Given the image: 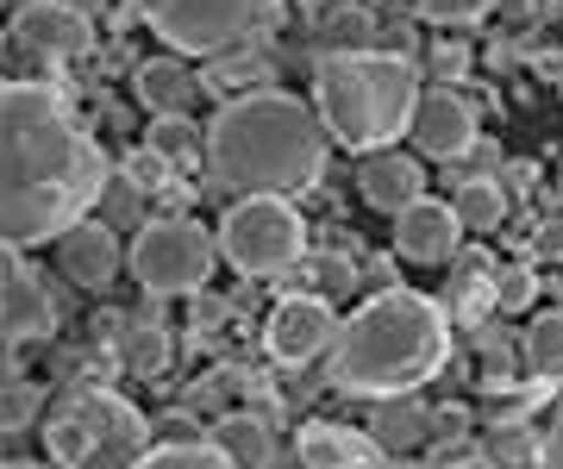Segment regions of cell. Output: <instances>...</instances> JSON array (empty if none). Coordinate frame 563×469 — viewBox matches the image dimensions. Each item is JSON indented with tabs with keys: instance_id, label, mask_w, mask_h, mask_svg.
<instances>
[{
	"instance_id": "6da1fadb",
	"label": "cell",
	"mask_w": 563,
	"mask_h": 469,
	"mask_svg": "<svg viewBox=\"0 0 563 469\" xmlns=\"http://www.w3.org/2000/svg\"><path fill=\"white\" fill-rule=\"evenodd\" d=\"M7 250L57 245L107 194L101 144L88 138L57 88L7 82Z\"/></svg>"
},
{
	"instance_id": "7a4b0ae2",
	"label": "cell",
	"mask_w": 563,
	"mask_h": 469,
	"mask_svg": "<svg viewBox=\"0 0 563 469\" xmlns=\"http://www.w3.org/2000/svg\"><path fill=\"white\" fill-rule=\"evenodd\" d=\"M325 150H332V132L320 107L282 88L225 101L220 120L207 125V169H213V188L232 201H257V194L288 201L295 188H313L325 176Z\"/></svg>"
},
{
	"instance_id": "3957f363",
	"label": "cell",
	"mask_w": 563,
	"mask_h": 469,
	"mask_svg": "<svg viewBox=\"0 0 563 469\" xmlns=\"http://www.w3.org/2000/svg\"><path fill=\"white\" fill-rule=\"evenodd\" d=\"M451 364V320L432 294L413 288H383L339 326L332 345V388L339 394H363V401H395L426 388Z\"/></svg>"
},
{
	"instance_id": "277c9868",
	"label": "cell",
	"mask_w": 563,
	"mask_h": 469,
	"mask_svg": "<svg viewBox=\"0 0 563 469\" xmlns=\"http://www.w3.org/2000/svg\"><path fill=\"white\" fill-rule=\"evenodd\" d=\"M313 107L325 132L363 157L395 150L420 113V69L395 51H320L313 63Z\"/></svg>"
},
{
	"instance_id": "5b68a950",
	"label": "cell",
	"mask_w": 563,
	"mask_h": 469,
	"mask_svg": "<svg viewBox=\"0 0 563 469\" xmlns=\"http://www.w3.org/2000/svg\"><path fill=\"white\" fill-rule=\"evenodd\" d=\"M44 450L57 469H139L151 457V420L113 388H69L44 413Z\"/></svg>"
},
{
	"instance_id": "8992f818",
	"label": "cell",
	"mask_w": 563,
	"mask_h": 469,
	"mask_svg": "<svg viewBox=\"0 0 563 469\" xmlns=\"http://www.w3.org/2000/svg\"><path fill=\"white\" fill-rule=\"evenodd\" d=\"M139 13L176 57H225L282 20V0H139Z\"/></svg>"
},
{
	"instance_id": "52a82bcc",
	"label": "cell",
	"mask_w": 563,
	"mask_h": 469,
	"mask_svg": "<svg viewBox=\"0 0 563 469\" xmlns=\"http://www.w3.org/2000/svg\"><path fill=\"white\" fill-rule=\"evenodd\" d=\"M220 257H225L220 238H207V225L181 220V213H169V220H144L139 238H132V250H125V264H132V276L144 282L151 301H169V294H195V288H207V276H213Z\"/></svg>"
},
{
	"instance_id": "ba28073f",
	"label": "cell",
	"mask_w": 563,
	"mask_h": 469,
	"mask_svg": "<svg viewBox=\"0 0 563 469\" xmlns=\"http://www.w3.org/2000/svg\"><path fill=\"white\" fill-rule=\"evenodd\" d=\"M220 250L244 276H282V269H295L307 257V220L282 194L232 201L220 220Z\"/></svg>"
},
{
	"instance_id": "9c48e42d",
	"label": "cell",
	"mask_w": 563,
	"mask_h": 469,
	"mask_svg": "<svg viewBox=\"0 0 563 469\" xmlns=\"http://www.w3.org/2000/svg\"><path fill=\"white\" fill-rule=\"evenodd\" d=\"M339 313L325 294H282L269 306V326H263V350L276 357V364H313L320 350L339 345Z\"/></svg>"
},
{
	"instance_id": "30bf717a",
	"label": "cell",
	"mask_w": 563,
	"mask_h": 469,
	"mask_svg": "<svg viewBox=\"0 0 563 469\" xmlns=\"http://www.w3.org/2000/svg\"><path fill=\"white\" fill-rule=\"evenodd\" d=\"M13 44L44 63H81L95 51V20L76 0H25L13 13Z\"/></svg>"
},
{
	"instance_id": "8fae6325",
	"label": "cell",
	"mask_w": 563,
	"mask_h": 469,
	"mask_svg": "<svg viewBox=\"0 0 563 469\" xmlns=\"http://www.w3.org/2000/svg\"><path fill=\"white\" fill-rule=\"evenodd\" d=\"M476 138H483V132H476V107L463 101L457 88H432V94H420V113H413V150H420V157H432V164H457Z\"/></svg>"
},
{
	"instance_id": "7c38bea8",
	"label": "cell",
	"mask_w": 563,
	"mask_h": 469,
	"mask_svg": "<svg viewBox=\"0 0 563 469\" xmlns=\"http://www.w3.org/2000/svg\"><path fill=\"white\" fill-rule=\"evenodd\" d=\"M463 232L470 225L457 220L451 201H413L407 213H395V250L407 264H457Z\"/></svg>"
},
{
	"instance_id": "4fadbf2b",
	"label": "cell",
	"mask_w": 563,
	"mask_h": 469,
	"mask_svg": "<svg viewBox=\"0 0 563 469\" xmlns=\"http://www.w3.org/2000/svg\"><path fill=\"white\" fill-rule=\"evenodd\" d=\"M57 332V301H51V288L32 264H25V250H7V350H25L51 338Z\"/></svg>"
},
{
	"instance_id": "5bb4252c",
	"label": "cell",
	"mask_w": 563,
	"mask_h": 469,
	"mask_svg": "<svg viewBox=\"0 0 563 469\" xmlns=\"http://www.w3.org/2000/svg\"><path fill=\"white\" fill-rule=\"evenodd\" d=\"M57 264H63V276H69L81 294H107L113 276L132 269L120 257V238H113V225H107V220H81L76 232H63V238H57Z\"/></svg>"
},
{
	"instance_id": "9a60e30c",
	"label": "cell",
	"mask_w": 563,
	"mask_h": 469,
	"mask_svg": "<svg viewBox=\"0 0 563 469\" xmlns=\"http://www.w3.org/2000/svg\"><path fill=\"white\" fill-rule=\"evenodd\" d=\"M357 194L376 213H407L413 201H426V164L407 157V150H376L357 169Z\"/></svg>"
},
{
	"instance_id": "2e32d148",
	"label": "cell",
	"mask_w": 563,
	"mask_h": 469,
	"mask_svg": "<svg viewBox=\"0 0 563 469\" xmlns=\"http://www.w3.org/2000/svg\"><path fill=\"white\" fill-rule=\"evenodd\" d=\"M295 457L307 469H383V445L369 432H351V426H332V420H313L301 426L295 438Z\"/></svg>"
},
{
	"instance_id": "e0dca14e",
	"label": "cell",
	"mask_w": 563,
	"mask_h": 469,
	"mask_svg": "<svg viewBox=\"0 0 563 469\" xmlns=\"http://www.w3.org/2000/svg\"><path fill=\"white\" fill-rule=\"evenodd\" d=\"M132 88H139V101L151 107L157 120L188 113V107L201 101V76H195L181 57H144L139 69H132Z\"/></svg>"
},
{
	"instance_id": "ac0fdd59",
	"label": "cell",
	"mask_w": 563,
	"mask_h": 469,
	"mask_svg": "<svg viewBox=\"0 0 563 469\" xmlns=\"http://www.w3.org/2000/svg\"><path fill=\"white\" fill-rule=\"evenodd\" d=\"M207 445L225 450L239 469H276V432L263 413H220L213 432H207Z\"/></svg>"
},
{
	"instance_id": "d6986e66",
	"label": "cell",
	"mask_w": 563,
	"mask_h": 469,
	"mask_svg": "<svg viewBox=\"0 0 563 469\" xmlns=\"http://www.w3.org/2000/svg\"><path fill=\"white\" fill-rule=\"evenodd\" d=\"M120 357L132 376L144 382H157L163 364H169V338H163V313L139 306V313H120Z\"/></svg>"
},
{
	"instance_id": "ffe728a7",
	"label": "cell",
	"mask_w": 563,
	"mask_h": 469,
	"mask_svg": "<svg viewBox=\"0 0 563 469\" xmlns=\"http://www.w3.org/2000/svg\"><path fill=\"white\" fill-rule=\"evenodd\" d=\"M269 82H276V63H269V51H257V44L225 51V57H213V69H207V88H213V94H232V101L269 94Z\"/></svg>"
},
{
	"instance_id": "44dd1931",
	"label": "cell",
	"mask_w": 563,
	"mask_h": 469,
	"mask_svg": "<svg viewBox=\"0 0 563 469\" xmlns=\"http://www.w3.org/2000/svg\"><path fill=\"white\" fill-rule=\"evenodd\" d=\"M369 438H376L383 450H401V457H407L413 445H426V438H432V413H426L413 394H395V401H383V407H376Z\"/></svg>"
},
{
	"instance_id": "7402d4cb",
	"label": "cell",
	"mask_w": 563,
	"mask_h": 469,
	"mask_svg": "<svg viewBox=\"0 0 563 469\" xmlns=\"http://www.w3.org/2000/svg\"><path fill=\"white\" fill-rule=\"evenodd\" d=\"M151 150H157L169 169H201L207 164V138L195 120H181V113H169V120H151Z\"/></svg>"
},
{
	"instance_id": "603a6c76",
	"label": "cell",
	"mask_w": 563,
	"mask_h": 469,
	"mask_svg": "<svg viewBox=\"0 0 563 469\" xmlns=\"http://www.w3.org/2000/svg\"><path fill=\"white\" fill-rule=\"evenodd\" d=\"M495 282H501V276H457V269H451V282H444V313H457L463 326H483L488 313H495V306H501V294H495Z\"/></svg>"
},
{
	"instance_id": "cb8c5ba5",
	"label": "cell",
	"mask_w": 563,
	"mask_h": 469,
	"mask_svg": "<svg viewBox=\"0 0 563 469\" xmlns=\"http://www.w3.org/2000/svg\"><path fill=\"white\" fill-rule=\"evenodd\" d=\"M451 206H457V220L470 225V232H495V225L507 220V188L495 182V176H483V182H463L457 194H451Z\"/></svg>"
},
{
	"instance_id": "d4e9b609",
	"label": "cell",
	"mask_w": 563,
	"mask_h": 469,
	"mask_svg": "<svg viewBox=\"0 0 563 469\" xmlns=\"http://www.w3.org/2000/svg\"><path fill=\"white\" fill-rule=\"evenodd\" d=\"M526 369L532 376H563V313H539L532 332H526Z\"/></svg>"
},
{
	"instance_id": "484cf974",
	"label": "cell",
	"mask_w": 563,
	"mask_h": 469,
	"mask_svg": "<svg viewBox=\"0 0 563 469\" xmlns=\"http://www.w3.org/2000/svg\"><path fill=\"white\" fill-rule=\"evenodd\" d=\"M307 269H313V294H325V301H339V294H351V288L363 282V269L351 264L344 250H313Z\"/></svg>"
},
{
	"instance_id": "4316f807",
	"label": "cell",
	"mask_w": 563,
	"mask_h": 469,
	"mask_svg": "<svg viewBox=\"0 0 563 469\" xmlns=\"http://www.w3.org/2000/svg\"><path fill=\"white\" fill-rule=\"evenodd\" d=\"M139 469H239V464H232L225 450H213V445L201 438V445H157Z\"/></svg>"
},
{
	"instance_id": "83f0119b",
	"label": "cell",
	"mask_w": 563,
	"mask_h": 469,
	"mask_svg": "<svg viewBox=\"0 0 563 469\" xmlns=\"http://www.w3.org/2000/svg\"><path fill=\"white\" fill-rule=\"evenodd\" d=\"M320 20H325V44L332 51H369V38H376V20L363 7H332Z\"/></svg>"
},
{
	"instance_id": "f1b7e54d",
	"label": "cell",
	"mask_w": 563,
	"mask_h": 469,
	"mask_svg": "<svg viewBox=\"0 0 563 469\" xmlns=\"http://www.w3.org/2000/svg\"><path fill=\"white\" fill-rule=\"evenodd\" d=\"M38 413H44V388L25 382V376H7V420H0V426H7V432H25Z\"/></svg>"
},
{
	"instance_id": "f546056e",
	"label": "cell",
	"mask_w": 563,
	"mask_h": 469,
	"mask_svg": "<svg viewBox=\"0 0 563 469\" xmlns=\"http://www.w3.org/2000/svg\"><path fill=\"white\" fill-rule=\"evenodd\" d=\"M488 7H495V0H420V20L463 32V25H476V20H483Z\"/></svg>"
},
{
	"instance_id": "4dcf8cb0",
	"label": "cell",
	"mask_w": 563,
	"mask_h": 469,
	"mask_svg": "<svg viewBox=\"0 0 563 469\" xmlns=\"http://www.w3.org/2000/svg\"><path fill=\"white\" fill-rule=\"evenodd\" d=\"M239 382H244L239 369H232V376H201V382L188 388V401H181V407H195V413H213V420H220V413H232V407H225V394H232Z\"/></svg>"
},
{
	"instance_id": "1f68e13d",
	"label": "cell",
	"mask_w": 563,
	"mask_h": 469,
	"mask_svg": "<svg viewBox=\"0 0 563 469\" xmlns=\"http://www.w3.org/2000/svg\"><path fill=\"white\" fill-rule=\"evenodd\" d=\"M495 294H501V313H526V306L539 301V276L520 269V264H507L501 282H495Z\"/></svg>"
},
{
	"instance_id": "d6a6232c",
	"label": "cell",
	"mask_w": 563,
	"mask_h": 469,
	"mask_svg": "<svg viewBox=\"0 0 563 469\" xmlns=\"http://www.w3.org/2000/svg\"><path fill=\"white\" fill-rule=\"evenodd\" d=\"M101 201H107V225H125V220H139V206H144V188L132 182V176H113Z\"/></svg>"
},
{
	"instance_id": "836d02e7",
	"label": "cell",
	"mask_w": 563,
	"mask_h": 469,
	"mask_svg": "<svg viewBox=\"0 0 563 469\" xmlns=\"http://www.w3.org/2000/svg\"><path fill=\"white\" fill-rule=\"evenodd\" d=\"M120 176H132L139 188H169V176H176V169L163 164V157L151 150V144H144V150H132V157H125V169H120Z\"/></svg>"
},
{
	"instance_id": "e575fe53",
	"label": "cell",
	"mask_w": 563,
	"mask_h": 469,
	"mask_svg": "<svg viewBox=\"0 0 563 469\" xmlns=\"http://www.w3.org/2000/svg\"><path fill=\"white\" fill-rule=\"evenodd\" d=\"M495 457H507V464H526V457H532V438H526V432H495Z\"/></svg>"
},
{
	"instance_id": "d590c367",
	"label": "cell",
	"mask_w": 563,
	"mask_h": 469,
	"mask_svg": "<svg viewBox=\"0 0 563 469\" xmlns=\"http://www.w3.org/2000/svg\"><path fill=\"white\" fill-rule=\"evenodd\" d=\"M539 469H563V407H558V420H551V432H544V445H539Z\"/></svg>"
},
{
	"instance_id": "8d00e7d4",
	"label": "cell",
	"mask_w": 563,
	"mask_h": 469,
	"mask_svg": "<svg viewBox=\"0 0 563 469\" xmlns=\"http://www.w3.org/2000/svg\"><path fill=\"white\" fill-rule=\"evenodd\" d=\"M432 63H439V76H463V69H470V51H463V44H439Z\"/></svg>"
},
{
	"instance_id": "74e56055",
	"label": "cell",
	"mask_w": 563,
	"mask_h": 469,
	"mask_svg": "<svg viewBox=\"0 0 563 469\" xmlns=\"http://www.w3.org/2000/svg\"><path fill=\"white\" fill-rule=\"evenodd\" d=\"M363 282H376V294L395 288V264H388V257H363Z\"/></svg>"
},
{
	"instance_id": "f35d334b",
	"label": "cell",
	"mask_w": 563,
	"mask_h": 469,
	"mask_svg": "<svg viewBox=\"0 0 563 469\" xmlns=\"http://www.w3.org/2000/svg\"><path fill=\"white\" fill-rule=\"evenodd\" d=\"M195 320H201V332H213V326L225 320V301H213V294H207V301L195 306Z\"/></svg>"
},
{
	"instance_id": "ab89813d",
	"label": "cell",
	"mask_w": 563,
	"mask_h": 469,
	"mask_svg": "<svg viewBox=\"0 0 563 469\" xmlns=\"http://www.w3.org/2000/svg\"><path fill=\"white\" fill-rule=\"evenodd\" d=\"M539 245L551 250V257H563V220H551V225H544V238H539Z\"/></svg>"
},
{
	"instance_id": "60d3db41",
	"label": "cell",
	"mask_w": 563,
	"mask_h": 469,
	"mask_svg": "<svg viewBox=\"0 0 563 469\" xmlns=\"http://www.w3.org/2000/svg\"><path fill=\"white\" fill-rule=\"evenodd\" d=\"M457 469H495V457H470V464H457Z\"/></svg>"
},
{
	"instance_id": "b9f144b4",
	"label": "cell",
	"mask_w": 563,
	"mask_h": 469,
	"mask_svg": "<svg viewBox=\"0 0 563 469\" xmlns=\"http://www.w3.org/2000/svg\"><path fill=\"white\" fill-rule=\"evenodd\" d=\"M7 469H44V464H32V457H13V464H7Z\"/></svg>"
},
{
	"instance_id": "7bdbcfd3",
	"label": "cell",
	"mask_w": 563,
	"mask_h": 469,
	"mask_svg": "<svg viewBox=\"0 0 563 469\" xmlns=\"http://www.w3.org/2000/svg\"><path fill=\"white\" fill-rule=\"evenodd\" d=\"M276 469H307V464H301V457H288V464H276Z\"/></svg>"
}]
</instances>
